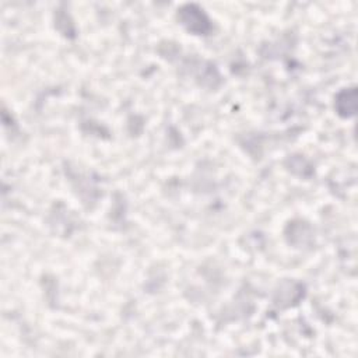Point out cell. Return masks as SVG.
Here are the masks:
<instances>
[{"label":"cell","instance_id":"6da1fadb","mask_svg":"<svg viewBox=\"0 0 358 358\" xmlns=\"http://www.w3.org/2000/svg\"><path fill=\"white\" fill-rule=\"evenodd\" d=\"M178 19L181 22L185 29L198 36H206L212 30V24L209 17L195 5L184 6L178 13Z\"/></svg>","mask_w":358,"mask_h":358},{"label":"cell","instance_id":"7a4b0ae2","mask_svg":"<svg viewBox=\"0 0 358 358\" xmlns=\"http://www.w3.org/2000/svg\"><path fill=\"white\" fill-rule=\"evenodd\" d=\"M357 93L355 88H347L338 93L336 98V109L337 114L343 118H350L355 115V108H357Z\"/></svg>","mask_w":358,"mask_h":358}]
</instances>
